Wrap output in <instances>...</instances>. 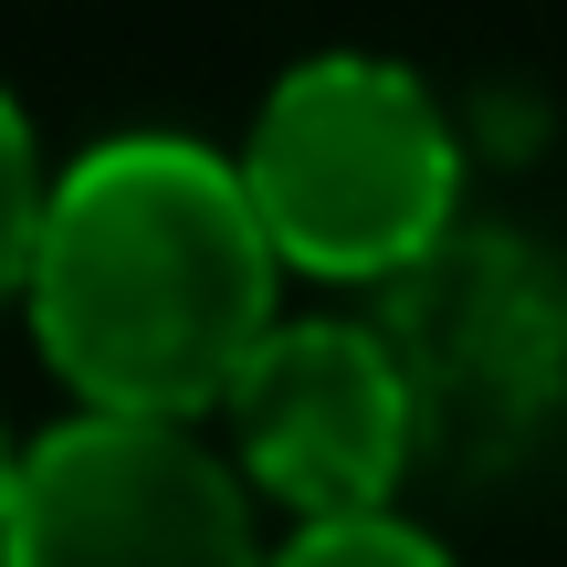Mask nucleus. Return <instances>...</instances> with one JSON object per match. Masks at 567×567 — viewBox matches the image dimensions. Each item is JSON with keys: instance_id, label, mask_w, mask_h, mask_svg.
<instances>
[{"instance_id": "0eeeda50", "label": "nucleus", "mask_w": 567, "mask_h": 567, "mask_svg": "<svg viewBox=\"0 0 567 567\" xmlns=\"http://www.w3.org/2000/svg\"><path fill=\"white\" fill-rule=\"evenodd\" d=\"M42 200H53V168H42V137H32V116H21V95L0 84V305H21V284H32Z\"/></svg>"}, {"instance_id": "7ed1b4c3", "label": "nucleus", "mask_w": 567, "mask_h": 567, "mask_svg": "<svg viewBox=\"0 0 567 567\" xmlns=\"http://www.w3.org/2000/svg\"><path fill=\"white\" fill-rule=\"evenodd\" d=\"M431 473H505L567 421V274L526 231L452 221L368 295Z\"/></svg>"}, {"instance_id": "f257e3e1", "label": "nucleus", "mask_w": 567, "mask_h": 567, "mask_svg": "<svg viewBox=\"0 0 567 567\" xmlns=\"http://www.w3.org/2000/svg\"><path fill=\"white\" fill-rule=\"evenodd\" d=\"M21 305L84 410L210 421L284 326V264L221 147L137 126L53 168Z\"/></svg>"}, {"instance_id": "39448f33", "label": "nucleus", "mask_w": 567, "mask_h": 567, "mask_svg": "<svg viewBox=\"0 0 567 567\" xmlns=\"http://www.w3.org/2000/svg\"><path fill=\"white\" fill-rule=\"evenodd\" d=\"M231 421V473L274 494L295 526H337V515H389L421 463L410 442V400L368 316H295L243 358L221 400Z\"/></svg>"}, {"instance_id": "20e7f679", "label": "nucleus", "mask_w": 567, "mask_h": 567, "mask_svg": "<svg viewBox=\"0 0 567 567\" xmlns=\"http://www.w3.org/2000/svg\"><path fill=\"white\" fill-rule=\"evenodd\" d=\"M0 567H264V526L200 421L74 410L11 463Z\"/></svg>"}, {"instance_id": "6e6552de", "label": "nucleus", "mask_w": 567, "mask_h": 567, "mask_svg": "<svg viewBox=\"0 0 567 567\" xmlns=\"http://www.w3.org/2000/svg\"><path fill=\"white\" fill-rule=\"evenodd\" d=\"M11 463H21V442H11V431H0V505H11Z\"/></svg>"}, {"instance_id": "f03ea898", "label": "nucleus", "mask_w": 567, "mask_h": 567, "mask_svg": "<svg viewBox=\"0 0 567 567\" xmlns=\"http://www.w3.org/2000/svg\"><path fill=\"white\" fill-rule=\"evenodd\" d=\"M243 200L284 274L368 284L421 264L463 221V137L442 95L389 53H316L274 74L243 137Z\"/></svg>"}, {"instance_id": "423d86ee", "label": "nucleus", "mask_w": 567, "mask_h": 567, "mask_svg": "<svg viewBox=\"0 0 567 567\" xmlns=\"http://www.w3.org/2000/svg\"><path fill=\"white\" fill-rule=\"evenodd\" d=\"M264 567H452V547L389 505V515H337V526H284Z\"/></svg>"}]
</instances>
